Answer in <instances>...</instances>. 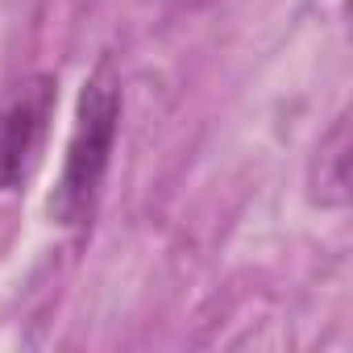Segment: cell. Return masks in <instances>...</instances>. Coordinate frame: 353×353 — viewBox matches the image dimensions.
Masks as SVG:
<instances>
[{"label":"cell","mask_w":353,"mask_h":353,"mask_svg":"<svg viewBox=\"0 0 353 353\" xmlns=\"http://www.w3.org/2000/svg\"><path fill=\"white\" fill-rule=\"evenodd\" d=\"M117 121H121V88L108 75V67H100L96 79L79 96V112H75V129H71V141H67L63 174H59V188L50 196V216L59 225L75 229L92 216L100 183L108 174Z\"/></svg>","instance_id":"cell-1"},{"label":"cell","mask_w":353,"mask_h":353,"mask_svg":"<svg viewBox=\"0 0 353 353\" xmlns=\"http://www.w3.org/2000/svg\"><path fill=\"white\" fill-rule=\"evenodd\" d=\"M54 108V79L34 75L0 96V192H13L34 162V150L46 133Z\"/></svg>","instance_id":"cell-2"},{"label":"cell","mask_w":353,"mask_h":353,"mask_svg":"<svg viewBox=\"0 0 353 353\" xmlns=\"http://www.w3.org/2000/svg\"><path fill=\"white\" fill-rule=\"evenodd\" d=\"M316 166H320V179H316V200L341 208L349 200V125L345 117H336V125L328 129V137L316 150Z\"/></svg>","instance_id":"cell-3"}]
</instances>
